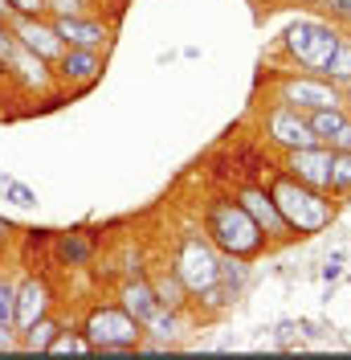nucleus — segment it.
Returning a JSON list of instances; mask_svg holds the SVG:
<instances>
[{
	"label": "nucleus",
	"mask_w": 351,
	"mask_h": 360,
	"mask_svg": "<svg viewBox=\"0 0 351 360\" xmlns=\"http://www.w3.org/2000/svg\"><path fill=\"white\" fill-rule=\"evenodd\" d=\"M347 107H343V103H339V107H323V111H310L307 115V123H310V131H314V139H319V143H327L331 135L339 131V127H343V119H347Z\"/></svg>",
	"instance_id": "6ab92c4d"
},
{
	"label": "nucleus",
	"mask_w": 351,
	"mask_h": 360,
	"mask_svg": "<svg viewBox=\"0 0 351 360\" xmlns=\"http://www.w3.org/2000/svg\"><path fill=\"white\" fill-rule=\"evenodd\" d=\"M82 4L86 0H45V13L49 17H74V13H82Z\"/></svg>",
	"instance_id": "cd10ccee"
},
{
	"label": "nucleus",
	"mask_w": 351,
	"mask_h": 360,
	"mask_svg": "<svg viewBox=\"0 0 351 360\" xmlns=\"http://www.w3.org/2000/svg\"><path fill=\"white\" fill-rule=\"evenodd\" d=\"M119 303L127 307V311L139 319V323H147L164 303L155 299V291H152V283H147V274H135V278H123V287H119Z\"/></svg>",
	"instance_id": "dca6fc26"
},
{
	"label": "nucleus",
	"mask_w": 351,
	"mask_h": 360,
	"mask_svg": "<svg viewBox=\"0 0 351 360\" xmlns=\"http://www.w3.org/2000/svg\"><path fill=\"white\" fill-rule=\"evenodd\" d=\"M343 107L351 111V86H343Z\"/></svg>",
	"instance_id": "e433bc0d"
},
{
	"label": "nucleus",
	"mask_w": 351,
	"mask_h": 360,
	"mask_svg": "<svg viewBox=\"0 0 351 360\" xmlns=\"http://www.w3.org/2000/svg\"><path fill=\"white\" fill-rule=\"evenodd\" d=\"M13 303H17V283H8L0 274V319L4 323H13Z\"/></svg>",
	"instance_id": "a878e982"
},
{
	"label": "nucleus",
	"mask_w": 351,
	"mask_h": 360,
	"mask_svg": "<svg viewBox=\"0 0 351 360\" xmlns=\"http://www.w3.org/2000/svg\"><path fill=\"white\" fill-rule=\"evenodd\" d=\"M58 332H62V323L53 315H41L37 323H29L25 332H17V344H21L25 352H49V344H53Z\"/></svg>",
	"instance_id": "f3484780"
},
{
	"label": "nucleus",
	"mask_w": 351,
	"mask_h": 360,
	"mask_svg": "<svg viewBox=\"0 0 351 360\" xmlns=\"http://www.w3.org/2000/svg\"><path fill=\"white\" fill-rule=\"evenodd\" d=\"M323 78H327V82H335L339 90L351 86V37H343V41L335 45L331 62L323 66Z\"/></svg>",
	"instance_id": "412c9836"
},
{
	"label": "nucleus",
	"mask_w": 351,
	"mask_h": 360,
	"mask_svg": "<svg viewBox=\"0 0 351 360\" xmlns=\"http://www.w3.org/2000/svg\"><path fill=\"white\" fill-rule=\"evenodd\" d=\"M147 283H152L155 299H159L164 307H184V299H188V291H184V283L176 278V270H164V274H152Z\"/></svg>",
	"instance_id": "aec40b11"
},
{
	"label": "nucleus",
	"mask_w": 351,
	"mask_h": 360,
	"mask_svg": "<svg viewBox=\"0 0 351 360\" xmlns=\"http://www.w3.org/2000/svg\"><path fill=\"white\" fill-rule=\"evenodd\" d=\"M278 103L294 107V111H323V107H339L343 103V90L327 82L323 74H290L278 82Z\"/></svg>",
	"instance_id": "423d86ee"
},
{
	"label": "nucleus",
	"mask_w": 351,
	"mask_h": 360,
	"mask_svg": "<svg viewBox=\"0 0 351 360\" xmlns=\"http://www.w3.org/2000/svg\"><path fill=\"white\" fill-rule=\"evenodd\" d=\"M200 229L229 258H258L270 246L265 233L258 229V221L241 209L237 197H213V201L204 205V213H200Z\"/></svg>",
	"instance_id": "f257e3e1"
},
{
	"label": "nucleus",
	"mask_w": 351,
	"mask_h": 360,
	"mask_svg": "<svg viewBox=\"0 0 351 360\" xmlns=\"http://www.w3.org/2000/svg\"><path fill=\"white\" fill-rule=\"evenodd\" d=\"M172 270H176V278L184 283L188 295L208 291V287L220 278V250L213 246L204 233H184L180 246H176Z\"/></svg>",
	"instance_id": "20e7f679"
},
{
	"label": "nucleus",
	"mask_w": 351,
	"mask_h": 360,
	"mask_svg": "<svg viewBox=\"0 0 351 360\" xmlns=\"http://www.w3.org/2000/svg\"><path fill=\"white\" fill-rule=\"evenodd\" d=\"M13 49V33H8V21H0V58Z\"/></svg>",
	"instance_id": "473e14b6"
},
{
	"label": "nucleus",
	"mask_w": 351,
	"mask_h": 360,
	"mask_svg": "<svg viewBox=\"0 0 351 360\" xmlns=\"http://www.w3.org/2000/svg\"><path fill=\"white\" fill-rule=\"evenodd\" d=\"M0 176H4V168H0Z\"/></svg>",
	"instance_id": "4c0bfd02"
},
{
	"label": "nucleus",
	"mask_w": 351,
	"mask_h": 360,
	"mask_svg": "<svg viewBox=\"0 0 351 360\" xmlns=\"http://www.w3.org/2000/svg\"><path fill=\"white\" fill-rule=\"evenodd\" d=\"M339 274H343V250H339V254H331V258H327V266H323V283H335Z\"/></svg>",
	"instance_id": "2f4dec72"
},
{
	"label": "nucleus",
	"mask_w": 351,
	"mask_h": 360,
	"mask_svg": "<svg viewBox=\"0 0 351 360\" xmlns=\"http://www.w3.org/2000/svg\"><path fill=\"white\" fill-rule=\"evenodd\" d=\"M8 33H13L17 45H25L29 53L45 58L49 66H53V62L62 58V49H66V41L58 37L53 21H45V17H13V21H8Z\"/></svg>",
	"instance_id": "9b49d317"
},
{
	"label": "nucleus",
	"mask_w": 351,
	"mask_h": 360,
	"mask_svg": "<svg viewBox=\"0 0 351 360\" xmlns=\"http://www.w3.org/2000/svg\"><path fill=\"white\" fill-rule=\"evenodd\" d=\"M53 311V287L45 274H25L17 283V303H13V328L25 332L29 323H37L41 315Z\"/></svg>",
	"instance_id": "ddd939ff"
},
{
	"label": "nucleus",
	"mask_w": 351,
	"mask_h": 360,
	"mask_svg": "<svg viewBox=\"0 0 351 360\" xmlns=\"http://www.w3.org/2000/svg\"><path fill=\"white\" fill-rule=\"evenodd\" d=\"M331 193H351V152H335L331 156Z\"/></svg>",
	"instance_id": "5701e85b"
},
{
	"label": "nucleus",
	"mask_w": 351,
	"mask_h": 360,
	"mask_svg": "<svg viewBox=\"0 0 351 360\" xmlns=\"http://www.w3.org/2000/svg\"><path fill=\"white\" fill-rule=\"evenodd\" d=\"M82 336L90 340L94 352L127 356V352L139 348V340L147 336V332H143V323L123 303H98V307H90L86 323H82Z\"/></svg>",
	"instance_id": "7ed1b4c3"
},
{
	"label": "nucleus",
	"mask_w": 351,
	"mask_h": 360,
	"mask_svg": "<svg viewBox=\"0 0 351 360\" xmlns=\"http://www.w3.org/2000/svg\"><path fill=\"white\" fill-rule=\"evenodd\" d=\"M8 17H13V13H8V4L0 0V21H8Z\"/></svg>",
	"instance_id": "f704fd0d"
},
{
	"label": "nucleus",
	"mask_w": 351,
	"mask_h": 360,
	"mask_svg": "<svg viewBox=\"0 0 351 360\" xmlns=\"http://www.w3.org/2000/svg\"><path fill=\"white\" fill-rule=\"evenodd\" d=\"M274 340H278V348H298L303 344V319H282L274 328Z\"/></svg>",
	"instance_id": "393cba45"
},
{
	"label": "nucleus",
	"mask_w": 351,
	"mask_h": 360,
	"mask_svg": "<svg viewBox=\"0 0 351 360\" xmlns=\"http://www.w3.org/2000/svg\"><path fill=\"white\" fill-rule=\"evenodd\" d=\"M331 152L327 143H310V148H294V152H286L282 160V172L294 180H303L310 188H319V193H331Z\"/></svg>",
	"instance_id": "9d476101"
},
{
	"label": "nucleus",
	"mask_w": 351,
	"mask_h": 360,
	"mask_svg": "<svg viewBox=\"0 0 351 360\" xmlns=\"http://www.w3.org/2000/svg\"><path fill=\"white\" fill-rule=\"evenodd\" d=\"M13 17H45V0H4ZM8 17V21H13Z\"/></svg>",
	"instance_id": "bb28decb"
},
{
	"label": "nucleus",
	"mask_w": 351,
	"mask_h": 360,
	"mask_svg": "<svg viewBox=\"0 0 351 360\" xmlns=\"http://www.w3.org/2000/svg\"><path fill=\"white\" fill-rule=\"evenodd\" d=\"M13 348H21V344H17V328L0 319V352H13Z\"/></svg>",
	"instance_id": "7c9ffc66"
},
{
	"label": "nucleus",
	"mask_w": 351,
	"mask_h": 360,
	"mask_svg": "<svg viewBox=\"0 0 351 360\" xmlns=\"http://www.w3.org/2000/svg\"><path fill=\"white\" fill-rule=\"evenodd\" d=\"M323 8L331 13V21H343V25H351V0H319Z\"/></svg>",
	"instance_id": "c756f323"
},
{
	"label": "nucleus",
	"mask_w": 351,
	"mask_h": 360,
	"mask_svg": "<svg viewBox=\"0 0 351 360\" xmlns=\"http://www.w3.org/2000/svg\"><path fill=\"white\" fill-rule=\"evenodd\" d=\"M327 148H331V152H351V115L343 119V127L327 139Z\"/></svg>",
	"instance_id": "c85d7f7f"
},
{
	"label": "nucleus",
	"mask_w": 351,
	"mask_h": 360,
	"mask_svg": "<svg viewBox=\"0 0 351 360\" xmlns=\"http://www.w3.org/2000/svg\"><path fill=\"white\" fill-rule=\"evenodd\" d=\"M0 197H4V201H13L17 209H33V205H37V193H33L25 180L8 176V172L0 176Z\"/></svg>",
	"instance_id": "4be33fe9"
},
{
	"label": "nucleus",
	"mask_w": 351,
	"mask_h": 360,
	"mask_svg": "<svg viewBox=\"0 0 351 360\" xmlns=\"http://www.w3.org/2000/svg\"><path fill=\"white\" fill-rule=\"evenodd\" d=\"M237 201H241V209L258 221V229L265 233V242H290V238H294L265 184H258V180H253V184H241V188H237Z\"/></svg>",
	"instance_id": "6e6552de"
},
{
	"label": "nucleus",
	"mask_w": 351,
	"mask_h": 360,
	"mask_svg": "<svg viewBox=\"0 0 351 360\" xmlns=\"http://www.w3.org/2000/svg\"><path fill=\"white\" fill-rule=\"evenodd\" d=\"M262 135L265 143H274L278 152H294V148H310V143H319L314 131H310L307 115L294 111V107H286V103H274L262 119Z\"/></svg>",
	"instance_id": "0eeeda50"
},
{
	"label": "nucleus",
	"mask_w": 351,
	"mask_h": 360,
	"mask_svg": "<svg viewBox=\"0 0 351 360\" xmlns=\"http://www.w3.org/2000/svg\"><path fill=\"white\" fill-rule=\"evenodd\" d=\"M53 78L69 90H86L102 78V49H78V45H66L62 58L53 62Z\"/></svg>",
	"instance_id": "f8f14e48"
},
{
	"label": "nucleus",
	"mask_w": 351,
	"mask_h": 360,
	"mask_svg": "<svg viewBox=\"0 0 351 360\" xmlns=\"http://www.w3.org/2000/svg\"><path fill=\"white\" fill-rule=\"evenodd\" d=\"M4 70H8V82H17L25 94H49L53 82H58V78H53V66H49L45 58H37V53H29V49L17 45V41L4 53Z\"/></svg>",
	"instance_id": "1a4fd4ad"
},
{
	"label": "nucleus",
	"mask_w": 351,
	"mask_h": 360,
	"mask_svg": "<svg viewBox=\"0 0 351 360\" xmlns=\"http://www.w3.org/2000/svg\"><path fill=\"white\" fill-rule=\"evenodd\" d=\"M143 332L152 340H164V344H176L180 332H184V319H180V307H159V311L143 323Z\"/></svg>",
	"instance_id": "a211bd4d"
},
{
	"label": "nucleus",
	"mask_w": 351,
	"mask_h": 360,
	"mask_svg": "<svg viewBox=\"0 0 351 360\" xmlns=\"http://www.w3.org/2000/svg\"><path fill=\"white\" fill-rule=\"evenodd\" d=\"M53 29H58V37L66 45H78V49H102L107 53L110 45V25H102L98 17H82V13H74V17H49Z\"/></svg>",
	"instance_id": "4468645a"
},
{
	"label": "nucleus",
	"mask_w": 351,
	"mask_h": 360,
	"mask_svg": "<svg viewBox=\"0 0 351 360\" xmlns=\"http://www.w3.org/2000/svg\"><path fill=\"white\" fill-rule=\"evenodd\" d=\"M13 233H17V229H13V221H4V217H0V250L8 246V238H13Z\"/></svg>",
	"instance_id": "72a5a7b5"
},
{
	"label": "nucleus",
	"mask_w": 351,
	"mask_h": 360,
	"mask_svg": "<svg viewBox=\"0 0 351 360\" xmlns=\"http://www.w3.org/2000/svg\"><path fill=\"white\" fill-rule=\"evenodd\" d=\"M94 250H98V242L90 238V229H66V233L53 238V258H58V266H69V270L90 266Z\"/></svg>",
	"instance_id": "2eb2a0df"
},
{
	"label": "nucleus",
	"mask_w": 351,
	"mask_h": 360,
	"mask_svg": "<svg viewBox=\"0 0 351 360\" xmlns=\"http://www.w3.org/2000/svg\"><path fill=\"white\" fill-rule=\"evenodd\" d=\"M8 82V70H4V58H0V86Z\"/></svg>",
	"instance_id": "c9c22d12"
},
{
	"label": "nucleus",
	"mask_w": 351,
	"mask_h": 360,
	"mask_svg": "<svg viewBox=\"0 0 351 360\" xmlns=\"http://www.w3.org/2000/svg\"><path fill=\"white\" fill-rule=\"evenodd\" d=\"M339 41H343L339 29L327 25V21H294L282 33L286 53L307 70V74H323V66L331 62V53H335V45Z\"/></svg>",
	"instance_id": "39448f33"
},
{
	"label": "nucleus",
	"mask_w": 351,
	"mask_h": 360,
	"mask_svg": "<svg viewBox=\"0 0 351 360\" xmlns=\"http://www.w3.org/2000/svg\"><path fill=\"white\" fill-rule=\"evenodd\" d=\"M49 352H94V348H90V340L82 336V332H66V328H62V332L53 336V344H49Z\"/></svg>",
	"instance_id": "b1692460"
},
{
	"label": "nucleus",
	"mask_w": 351,
	"mask_h": 360,
	"mask_svg": "<svg viewBox=\"0 0 351 360\" xmlns=\"http://www.w3.org/2000/svg\"><path fill=\"white\" fill-rule=\"evenodd\" d=\"M265 188H270V197H274V205H278V213H282V221L290 225L294 238H314V233H323V229L335 221V213H339V205L331 201V193H319V188L286 176V172H278Z\"/></svg>",
	"instance_id": "f03ea898"
}]
</instances>
